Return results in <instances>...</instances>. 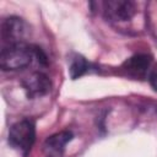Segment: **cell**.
Wrapping results in <instances>:
<instances>
[{
	"mask_svg": "<svg viewBox=\"0 0 157 157\" xmlns=\"http://www.w3.org/2000/svg\"><path fill=\"white\" fill-rule=\"evenodd\" d=\"M34 56V47L27 44L6 45L0 53V66L2 70H20L28 66Z\"/></svg>",
	"mask_w": 157,
	"mask_h": 157,
	"instance_id": "cell-1",
	"label": "cell"
},
{
	"mask_svg": "<svg viewBox=\"0 0 157 157\" xmlns=\"http://www.w3.org/2000/svg\"><path fill=\"white\" fill-rule=\"evenodd\" d=\"M36 140V128L31 120L15 123L9 131V144L16 150L27 155Z\"/></svg>",
	"mask_w": 157,
	"mask_h": 157,
	"instance_id": "cell-2",
	"label": "cell"
},
{
	"mask_svg": "<svg viewBox=\"0 0 157 157\" xmlns=\"http://www.w3.org/2000/svg\"><path fill=\"white\" fill-rule=\"evenodd\" d=\"M31 34L29 25L21 17L11 16L1 23V38L7 45L25 44L26 38Z\"/></svg>",
	"mask_w": 157,
	"mask_h": 157,
	"instance_id": "cell-3",
	"label": "cell"
},
{
	"mask_svg": "<svg viewBox=\"0 0 157 157\" xmlns=\"http://www.w3.org/2000/svg\"><path fill=\"white\" fill-rule=\"evenodd\" d=\"M104 16L112 21L131 20L136 12V6L129 0H108L103 4Z\"/></svg>",
	"mask_w": 157,
	"mask_h": 157,
	"instance_id": "cell-4",
	"label": "cell"
},
{
	"mask_svg": "<svg viewBox=\"0 0 157 157\" xmlns=\"http://www.w3.org/2000/svg\"><path fill=\"white\" fill-rule=\"evenodd\" d=\"M22 86L29 98H37L47 94L50 91L52 83L49 77L43 72H33L23 78Z\"/></svg>",
	"mask_w": 157,
	"mask_h": 157,
	"instance_id": "cell-5",
	"label": "cell"
},
{
	"mask_svg": "<svg viewBox=\"0 0 157 157\" xmlns=\"http://www.w3.org/2000/svg\"><path fill=\"white\" fill-rule=\"evenodd\" d=\"M72 139L70 131H60L49 136L44 142V152L47 157H60L66 144Z\"/></svg>",
	"mask_w": 157,
	"mask_h": 157,
	"instance_id": "cell-6",
	"label": "cell"
},
{
	"mask_svg": "<svg viewBox=\"0 0 157 157\" xmlns=\"http://www.w3.org/2000/svg\"><path fill=\"white\" fill-rule=\"evenodd\" d=\"M151 65V56L146 54H137L129 58L124 64L123 69L128 72V75L134 77H142L146 75L148 67Z\"/></svg>",
	"mask_w": 157,
	"mask_h": 157,
	"instance_id": "cell-7",
	"label": "cell"
},
{
	"mask_svg": "<svg viewBox=\"0 0 157 157\" xmlns=\"http://www.w3.org/2000/svg\"><path fill=\"white\" fill-rule=\"evenodd\" d=\"M87 70H88V63L86 61L85 58H82V56H80V55H76L75 58L71 59L70 67H69V74H70V77H71L72 80L78 78V77L82 76Z\"/></svg>",
	"mask_w": 157,
	"mask_h": 157,
	"instance_id": "cell-8",
	"label": "cell"
},
{
	"mask_svg": "<svg viewBox=\"0 0 157 157\" xmlns=\"http://www.w3.org/2000/svg\"><path fill=\"white\" fill-rule=\"evenodd\" d=\"M148 81H150V85L152 86V88H153L155 91H157V64L150 70Z\"/></svg>",
	"mask_w": 157,
	"mask_h": 157,
	"instance_id": "cell-9",
	"label": "cell"
}]
</instances>
